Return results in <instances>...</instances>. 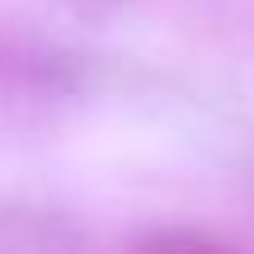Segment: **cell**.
I'll list each match as a JSON object with an SVG mask.
<instances>
[{
    "mask_svg": "<svg viewBox=\"0 0 254 254\" xmlns=\"http://www.w3.org/2000/svg\"><path fill=\"white\" fill-rule=\"evenodd\" d=\"M141 254H236V250L202 231H160V236L141 240Z\"/></svg>",
    "mask_w": 254,
    "mask_h": 254,
    "instance_id": "obj_1",
    "label": "cell"
}]
</instances>
